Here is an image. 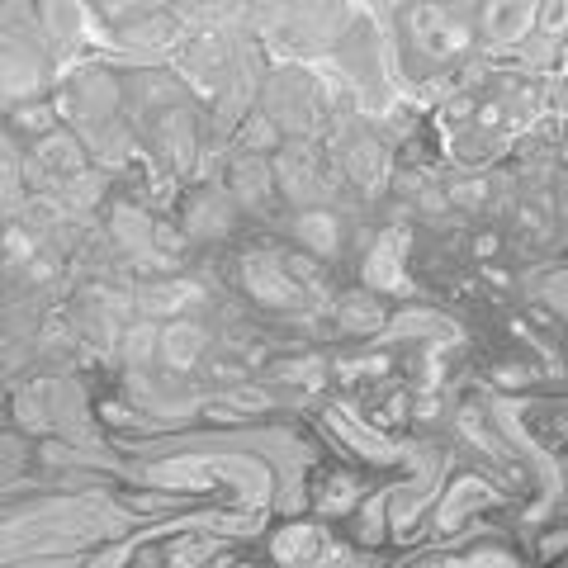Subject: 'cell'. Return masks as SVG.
Here are the masks:
<instances>
[]
</instances>
